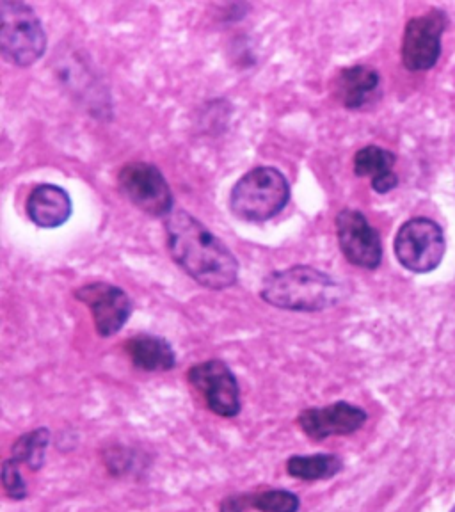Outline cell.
Returning <instances> with one entry per match:
<instances>
[{"mask_svg": "<svg viewBox=\"0 0 455 512\" xmlns=\"http://www.w3.org/2000/svg\"><path fill=\"white\" fill-rule=\"evenodd\" d=\"M169 255L200 287L224 290L239 280V262L223 240L200 219L178 210L166 217Z\"/></svg>", "mask_w": 455, "mask_h": 512, "instance_id": "6da1fadb", "label": "cell"}, {"mask_svg": "<svg viewBox=\"0 0 455 512\" xmlns=\"http://www.w3.org/2000/svg\"><path fill=\"white\" fill-rule=\"evenodd\" d=\"M260 296L288 312H324L344 299L342 283L310 265H294L265 276Z\"/></svg>", "mask_w": 455, "mask_h": 512, "instance_id": "7a4b0ae2", "label": "cell"}, {"mask_svg": "<svg viewBox=\"0 0 455 512\" xmlns=\"http://www.w3.org/2000/svg\"><path fill=\"white\" fill-rule=\"evenodd\" d=\"M290 200L287 176L278 168L258 166L233 185L230 210L248 223H265L278 216Z\"/></svg>", "mask_w": 455, "mask_h": 512, "instance_id": "3957f363", "label": "cell"}, {"mask_svg": "<svg viewBox=\"0 0 455 512\" xmlns=\"http://www.w3.org/2000/svg\"><path fill=\"white\" fill-rule=\"evenodd\" d=\"M0 52L8 63L27 68L47 52V34L36 11L20 0L0 2Z\"/></svg>", "mask_w": 455, "mask_h": 512, "instance_id": "277c9868", "label": "cell"}, {"mask_svg": "<svg viewBox=\"0 0 455 512\" xmlns=\"http://www.w3.org/2000/svg\"><path fill=\"white\" fill-rule=\"evenodd\" d=\"M447 251L445 233L438 223L427 217H415L400 226L395 237V256L399 264L415 272L427 274L438 269Z\"/></svg>", "mask_w": 455, "mask_h": 512, "instance_id": "5b68a950", "label": "cell"}, {"mask_svg": "<svg viewBox=\"0 0 455 512\" xmlns=\"http://www.w3.org/2000/svg\"><path fill=\"white\" fill-rule=\"evenodd\" d=\"M121 194L143 214L169 217L173 214V192L157 166L148 162H130L118 173Z\"/></svg>", "mask_w": 455, "mask_h": 512, "instance_id": "8992f818", "label": "cell"}, {"mask_svg": "<svg viewBox=\"0 0 455 512\" xmlns=\"http://www.w3.org/2000/svg\"><path fill=\"white\" fill-rule=\"evenodd\" d=\"M187 379L207 402L208 409L223 418L240 413V386L237 377L224 361L208 360L191 367Z\"/></svg>", "mask_w": 455, "mask_h": 512, "instance_id": "52a82bcc", "label": "cell"}, {"mask_svg": "<svg viewBox=\"0 0 455 512\" xmlns=\"http://www.w3.org/2000/svg\"><path fill=\"white\" fill-rule=\"evenodd\" d=\"M338 246L349 264L374 271L383 262V244L376 228L360 210L344 208L335 219Z\"/></svg>", "mask_w": 455, "mask_h": 512, "instance_id": "ba28073f", "label": "cell"}, {"mask_svg": "<svg viewBox=\"0 0 455 512\" xmlns=\"http://www.w3.org/2000/svg\"><path fill=\"white\" fill-rule=\"evenodd\" d=\"M447 16L438 9L409 20L402 38V63L409 72H427L441 56V36Z\"/></svg>", "mask_w": 455, "mask_h": 512, "instance_id": "9c48e42d", "label": "cell"}, {"mask_svg": "<svg viewBox=\"0 0 455 512\" xmlns=\"http://www.w3.org/2000/svg\"><path fill=\"white\" fill-rule=\"evenodd\" d=\"M75 299L88 306L95 320L96 333L104 338L118 335L134 310L127 292L105 281L82 285L75 290Z\"/></svg>", "mask_w": 455, "mask_h": 512, "instance_id": "30bf717a", "label": "cell"}, {"mask_svg": "<svg viewBox=\"0 0 455 512\" xmlns=\"http://www.w3.org/2000/svg\"><path fill=\"white\" fill-rule=\"evenodd\" d=\"M367 418L365 409L340 400L324 408L304 409L297 416V425L308 438L322 441L331 436H349L360 431Z\"/></svg>", "mask_w": 455, "mask_h": 512, "instance_id": "8fae6325", "label": "cell"}, {"mask_svg": "<svg viewBox=\"0 0 455 512\" xmlns=\"http://www.w3.org/2000/svg\"><path fill=\"white\" fill-rule=\"evenodd\" d=\"M25 212L38 228L54 230L68 223L72 217V198L59 185H36L27 198Z\"/></svg>", "mask_w": 455, "mask_h": 512, "instance_id": "7c38bea8", "label": "cell"}, {"mask_svg": "<svg viewBox=\"0 0 455 512\" xmlns=\"http://www.w3.org/2000/svg\"><path fill=\"white\" fill-rule=\"evenodd\" d=\"M381 77L374 68L368 66H349L338 73L335 80L336 98L345 109L358 111L365 107L379 89Z\"/></svg>", "mask_w": 455, "mask_h": 512, "instance_id": "4fadbf2b", "label": "cell"}, {"mask_svg": "<svg viewBox=\"0 0 455 512\" xmlns=\"http://www.w3.org/2000/svg\"><path fill=\"white\" fill-rule=\"evenodd\" d=\"M134 367L144 372H168L176 367L175 349L166 338L153 335L132 336L125 344Z\"/></svg>", "mask_w": 455, "mask_h": 512, "instance_id": "5bb4252c", "label": "cell"}, {"mask_svg": "<svg viewBox=\"0 0 455 512\" xmlns=\"http://www.w3.org/2000/svg\"><path fill=\"white\" fill-rule=\"evenodd\" d=\"M344 461L335 454L292 456L287 461L290 477L299 480H328L342 472Z\"/></svg>", "mask_w": 455, "mask_h": 512, "instance_id": "9a60e30c", "label": "cell"}, {"mask_svg": "<svg viewBox=\"0 0 455 512\" xmlns=\"http://www.w3.org/2000/svg\"><path fill=\"white\" fill-rule=\"evenodd\" d=\"M48 445H50V431L47 427H40L20 436L15 441L11 454L16 463L25 464L31 468L32 472H38L45 464Z\"/></svg>", "mask_w": 455, "mask_h": 512, "instance_id": "2e32d148", "label": "cell"}, {"mask_svg": "<svg viewBox=\"0 0 455 512\" xmlns=\"http://www.w3.org/2000/svg\"><path fill=\"white\" fill-rule=\"evenodd\" d=\"M397 162L395 153L384 150L381 146L370 144L361 148L360 152L354 155V175L370 176L372 180L392 173L393 166Z\"/></svg>", "mask_w": 455, "mask_h": 512, "instance_id": "e0dca14e", "label": "cell"}, {"mask_svg": "<svg viewBox=\"0 0 455 512\" xmlns=\"http://www.w3.org/2000/svg\"><path fill=\"white\" fill-rule=\"evenodd\" d=\"M248 496L249 509L260 512H299L301 500L287 489H272Z\"/></svg>", "mask_w": 455, "mask_h": 512, "instance_id": "ac0fdd59", "label": "cell"}, {"mask_svg": "<svg viewBox=\"0 0 455 512\" xmlns=\"http://www.w3.org/2000/svg\"><path fill=\"white\" fill-rule=\"evenodd\" d=\"M2 486H4L6 495L9 498H13V500H25L27 495H29L27 484H25L24 477L20 473V468H18V463H16L13 457L6 459L4 464H2Z\"/></svg>", "mask_w": 455, "mask_h": 512, "instance_id": "d6986e66", "label": "cell"}, {"mask_svg": "<svg viewBox=\"0 0 455 512\" xmlns=\"http://www.w3.org/2000/svg\"><path fill=\"white\" fill-rule=\"evenodd\" d=\"M246 495L226 496L221 502V512H246L248 511Z\"/></svg>", "mask_w": 455, "mask_h": 512, "instance_id": "ffe728a7", "label": "cell"}, {"mask_svg": "<svg viewBox=\"0 0 455 512\" xmlns=\"http://www.w3.org/2000/svg\"><path fill=\"white\" fill-rule=\"evenodd\" d=\"M397 185H399V176L395 175L393 171L392 173H388V175L372 180V189L379 192V194H388V192L393 191Z\"/></svg>", "mask_w": 455, "mask_h": 512, "instance_id": "44dd1931", "label": "cell"}, {"mask_svg": "<svg viewBox=\"0 0 455 512\" xmlns=\"http://www.w3.org/2000/svg\"><path fill=\"white\" fill-rule=\"evenodd\" d=\"M452 512H455V507H454V509H452Z\"/></svg>", "mask_w": 455, "mask_h": 512, "instance_id": "7402d4cb", "label": "cell"}]
</instances>
